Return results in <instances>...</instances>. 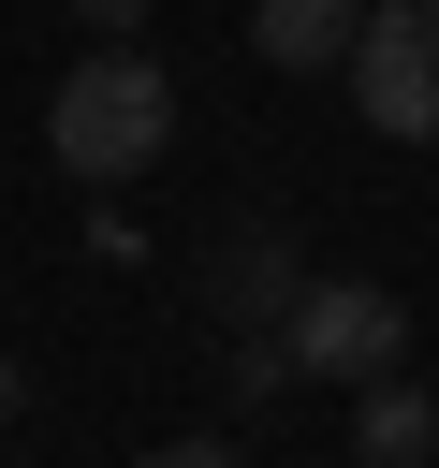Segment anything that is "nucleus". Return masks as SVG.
Here are the masks:
<instances>
[{
	"label": "nucleus",
	"mask_w": 439,
	"mask_h": 468,
	"mask_svg": "<svg viewBox=\"0 0 439 468\" xmlns=\"http://www.w3.org/2000/svg\"><path fill=\"white\" fill-rule=\"evenodd\" d=\"M351 29H366V0H249L263 73H351Z\"/></svg>",
	"instance_id": "obj_5"
},
{
	"label": "nucleus",
	"mask_w": 439,
	"mask_h": 468,
	"mask_svg": "<svg viewBox=\"0 0 439 468\" xmlns=\"http://www.w3.org/2000/svg\"><path fill=\"white\" fill-rule=\"evenodd\" d=\"M205 292H220V322H234V336H278V322H293V292H307V263H293V234H278V219H220Z\"/></svg>",
	"instance_id": "obj_4"
},
{
	"label": "nucleus",
	"mask_w": 439,
	"mask_h": 468,
	"mask_svg": "<svg viewBox=\"0 0 439 468\" xmlns=\"http://www.w3.org/2000/svg\"><path fill=\"white\" fill-rule=\"evenodd\" d=\"M44 146H59V176H88V190L146 176V161L176 146V88H161V58H146V44H88V58L59 73V102H44Z\"/></svg>",
	"instance_id": "obj_1"
},
{
	"label": "nucleus",
	"mask_w": 439,
	"mask_h": 468,
	"mask_svg": "<svg viewBox=\"0 0 439 468\" xmlns=\"http://www.w3.org/2000/svg\"><path fill=\"white\" fill-rule=\"evenodd\" d=\"M59 15H73L88 44H146V0H59Z\"/></svg>",
	"instance_id": "obj_7"
},
{
	"label": "nucleus",
	"mask_w": 439,
	"mask_h": 468,
	"mask_svg": "<svg viewBox=\"0 0 439 468\" xmlns=\"http://www.w3.org/2000/svg\"><path fill=\"white\" fill-rule=\"evenodd\" d=\"M351 453L424 468V453H439V395H424V380H395V366H380V380H351Z\"/></svg>",
	"instance_id": "obj_6"
},
{
	"label": "nucleus",
	"mask_w": 439,
	"mask_h": 468,
	"mask_svg": "<svg viewBox=\"0 0 439 468\" xmlns=\"http://www.w3.org/2000/svg\"><path fill=\"white\" fill-rule=\"evenodd\" d=\"M351 468H380V453H351Z\"/></svg>",
	"instance_id": "obj_10"
},
{
	"label": "nucleus",
	"mask_w": 439,
	"mask_h": 468,
	"mask_svg": "<svg viewBox=\"0 0 439 468\" xmlns=\"http://www.w3.org/2000/svg\"><path fill=\"white\" fill-rule=\"evenodd\" d=\"M278 336H293V366H307V380H380V366L410 351V322H395V292H380V278H307Z\"/></svg>",
	"instance_id": "obj_3"
},
{
	"label": "nucleus",
	"mask_w": 439,
	"mask_h": 468,
	"mask_svg": "<svg viewBox=\"0 0 439 468\" xmlns=\"http://www.w3.org/2000/svg\"><path fill=\"white\" fill-rule=\"evenodd\" d=\"M146 468H234V439H161Z\"/></svg>",
	"instance_id": "obj_8"
},
{
	"label": "nucleus",
	"mask_w": 439,
	"mask_h": 468,
	"mask_svg": "<svg viewBox=\"0 0 439 468\" xmlns=\"http://www.w3.org/2000/svg\"><path fill=\"white\" fill-rule=\"evenodd\" d=\"M15 410H29V380H15V351H0V424H15Z\"/></svg>",
	"instance_id": "obj_9"
},
{
	"label": "nucleus",
	"mask_w": 439,
	"mask_h": 468,
	"mask_svg": "<svg viewBox=\"0 0 439 468\" xmlns=\"http://www.w3.org/2000/svg\"><path fill=\"white\" fill-rule=\"evenodd\" d=\"M351 102H366V132L439 146V0H366V29H351Z\"/></svg>",
	"instance_id": "obj_2"
}]
</instances>
